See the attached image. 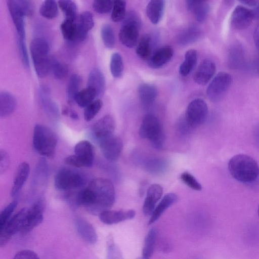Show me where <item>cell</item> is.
<instances>
[{"label": "cell", "instance_id": "6da1fadb", "mask_svg": "<svg viewBox=\"0 0 259 259\" xmlns=\"http://www.w3.org/2000/svg\"><path fill=\"white\" fill-rule=\"evenodd\" d=\"M115 193L112 182L98 178L90 181L87 187L79 191L75 200L77 205L83 206L90 213L99 215L113 205Z\"/></svg>", "mask_w": 259, "mask_h": 259}, {"label": "cell", "instance_id": "7a4b0ae2", "mask_svg": "<svg viewBox=\"0 0 259 259\" xmlns=\"http://www.w3.org/2000/svg\"><path fill=\"white\" fill-rule=\"evenodd\" d=\"M228 168L234 179L243 183H252L259 176V166L256 161L244 154H236L231 158Z\"/></svg>", "mask_w": 259, "mask_h": 259}, {"label": "cell", "instance_id": "3957f363", "mask_svg": "<svg viewBox=\"0 0 259 259\" xmlns=\"http://www.w3.org/2000/svg\"><path fill=\"white\" fill-rule=\"evenodd\" d=\"M57 138L49 127L41 124L35 125L33 134V146L40 155L52 158L56 152Z\"/></svg>", "mask_w": 259, "mask_h": 259}, {"label": "cell", "instance_id": "277c9868", "mask_svg": "<svg viewBox=\"0 0 259 259\" xmlns=\"http://www.w3.org/2000/svg\"><path fill=\"white\" fill-rule=\"evenodd\" d=\"M30 51L36 74L40 78L46 77L50 71L51 59L48 42L42 38H35L30 43Z\"/></svg>", "mask_w": 259, "mask_h": 259}, {"label": "cell", "instance_id": "5b68a950", "mask_svg": "<svg viewBox=\"0 0 259 259\" xmlns=\"http://www.w3.org/2000/svg\"><path fill=\"white\" fill-rule=\"evenodd\" d=\"M139 135L142 138L148 140L155 149L160 150L163 148L164 131L159 119L154 115L148 114L143 117Z\"/></svg>", "mask_w": 259, "mask_h": 259}, {"label": "cell", "instance_id": "8992f818", "mask_svg": "<svg viewBox=\"0 0 259 259\" xmlns=\"http://www.w3.org/2000/svg\"><path fill=\"white\" fill-rule=\"evenodd\" d=\"M140 20L134 12H129L126 14L119 32V38L122 45L128 48L135 47L137 42Z\"/></svg>", "mask_w": 259, "mask_h": 259}, {"label": "cell", "instance_id": "52a82bcc", "mask_svg": "<svg viewBox=\"0 0 259 259\" xmlns=\"http://www.w3.org/2000/svg\"><path fill=\"white\" fill-rule=\"evenodd\" d=\"M232 76L227 72H220L212 79L206 89L207 98L212 102L221 101L229 89Z\"/></svg>", "mask_w": 259, "mask_h": 259}, {"label": "cell", "instance_id": "ba28073f", "mask_svg": "<svg viewBox=\"0 0 259 259\" xmlns=\"http://www.w3.org/2000/svg\"><path fill=\"white\" fill-rule=\"evenodd\" d=\"M28 207H24L14 214L0 230V246L3 247L17 233H20L26 221Z\"/></svg>", "mask_w": 259, "mask_h": 259}, {"label": "cell", "instance_id": "9c48e42d", "mask_svg": "<svg viewBox=\"0 0 259 259\" xmlns=\"http://www.w3.org/2000/svg\"><path fill=\"white\" fill-rule=\"evenodd\" d=\"M208 113V106L205 101L197 98L188 105L184 118L189 125L194 128L205 122Z\"/></svg>", "mask_w": 259, "mask_h": 259}, {"label": "cell", "instance_id": "30bf717a", "mask_svg": "<svg viewBox=\"0 0 259 259\" xmlns=\"http://www.w3.org/2000/svg\"><path fill=\"white\" fill-rule=\"evenodd\" d=\"M84 183L83 179L78 172L67 168L60 169L57 173L54 184L56 189L67 190L80 187Z\"/></svg>", "mask_w": 259, "mask_h": 259}, {"label": "cell", "instance_id": "8fae6325", "mask_svg": "<svg viewBox=\"0 0 259 259\" xmlns=\"http://www.w3.org/2000/svg\"><path fill=\"white\" fill-rule=\"evenodd\" d=\"M101 152L105 158L110 162L118 159L122 150V140L112 135L99 142Z\"/></svg>", "mask_w": 259, "mask_h": 259}, {"label": "cell", "instance_id": "7c38bea8", "mask_svg": "<svg viewBox=\"0 0 259 259\" xmlns=\"http://www.w3.org/2000/svg\"><path fill=\"white\" fill-rule=\"evenodd\" d=\"M44 207L45 203L41 199L37 200L28 207L26 221L20 233L26 234L42 222Z\"/></svg>", "mask_w": 259, "mask_h": 259}, {"label": "cell", "instance_id": "4fadbf2b", "mask_svg": "<svg viewBox=\"0 0 259 259\" xmlns=\"http://www.w3.org/2000/svg\"><path fill=\"white\" fill-rule=\"evenodd\" d=\"M253 19H254V15L253 10L238 5L232 13L231 25L235 29L243 30L248 28Z\"/></svg>", "mask_w": 259, "mask_h": 259}, {"label": "cell", "instance_id": "5bb4252c", "mask_svg": "<svg viewBox=\"0 0 259 259\" xmlns=\"http://www.w3.org/2000/svg\"><path fill=\"white\" fill-rule=\"evenodd\" d=\"M115 128L114 118L110 115H106L94 123L92 128V135L99 142L113 135Z\"/></svg>", "mask_w": 259, "mask_h": 259}, {"label": "cell", "instance_id": "9a60e30c", "mask_svg": "<svg viewBox=\"0 0 259 259\" xmlns=\"http://www.w3.org/2000/svg\"><path fill=\"white\" fill-rule=\"evenodd\" d=\"M8 10L17 33V38L25 39V28L23 13L19 7L17 0L7 2Z\"/></svg>", "mask_w": 259, "mask_h": 259}, {"label": "cell", "instance_id": "2e32d148", "mask_svg": "<svg viewBox=\"0 0 259 259\" xmlns=\"http://www.w3.org/2000/svg\"><path fill=\"white\" fill-rule=\"evenodd\" d=\"M136 215L133 209L112 210H107L99 215L100 221L106 225H114L120 222L133 219Z\"/></svg>", "mask_w": 259, "mask_h": 259}, {"label": "cell", "instance_id": "e0dca14e", "mask_svg": "<svg viewBox=\"0 0 259 259\" xmlns=\"http://www.w3.org/2000/svg\"><path fill=\"white\" fill-rule=\"evenodd\" d=\"M94 148L89 141L82 140L77 143L74 147V155L82 167H90L94 158Z\"/></svg>", "mask_w": 259, "mask_h": 259}, {"label": "cell", "instance_id": "ac0fdd59", "mask_svg": "<svg viewBox=\"0 0 259 259\" xmlns=\"http://www.w3.org/2000/svg\"><path fill=\"white\" fill-rule=\"evenodd\" d=\"M215 70L214 62L209 59H204L200 63L194 74V81L198 84L205 85L213 77Z\"/></svg>", "mask_w": 259, "mask_h": 259}, {"label": "cell", "instance_id": "d6986e66", "mask_svg": "<svg viewBox=\"0 0 259 259\" xmlns=\"http://www.w3.org/2000/svg\"><path fill=\"white\" fill-rule=\"evenodd\" d=\"M75 227L80 237L89 244L96 243L98 236L96 230L88 221L81 217H78L75 221Z\"/></svg>", "mask_w": 259, "mask_h": 259}, {"label": "cell", "instance_id": "ffe728a7", "mask_svg": "<svg viewBox=\"0 0 259 259\" xmlns=\"http://www.w3.org/2000/svg\"><path fill=\"white\" fill-rule=\"evenodd\" d=\"M162 193V187L159 184H154L148 188L143 206V211L145 215L151 216Z\"/></svg>", "mask_w": 259, "mask_h": 259}, {"label": "cell", "instance_id": "44dd1931", "mask_svg": "<svg viewBox=\"0 0 259 259\" xmlns=\"http://www.w3.org/2000/svg\"><path fill=\"white\" fill-rule=\"evenodd\" d=\"M245 62V51L241 44L235 42L230 47L228 54L227 64L233 70L241 68Z\"/></svg>", "mask_w": 259, "mask_h": 259}, {"label": "cell", "instance_id": "7402d4cb", "mask_svg": "<svg viewBox=\"0 0 259 259\" xmlns=\"http://www.w3.org/2000/svg\"><path fill=\"white\" fill-rule=\"evenodd\" d=\"M77 24V34L75 42H82L87 36L88 32L94 25L92 14L89 11L82 12L78 17Z\"/></svg>", "mask_w": 259, "mask_h": 259}, {"label": "cell", "instance_id": "603a6c76", "mask_svg": "<svg viewBox=\"0 0 259 259\" xmlns=\"http://www.w3.org/2000/svg\"><path fill=\"white\" fill-rule=\"evenodd\" d=\"M173 49L169 46H165L158 49L148 60V65L153 69L161 67L172 58Z\"/></svg>", "mask_w": 259, "mask_h": 259}, {"label": "cell", "instance_id": "cb8c5ba5", "mask_svg": "<svg viewBox=\"0 0 259 259\" xmlns=\"http://www.w3.org/2000/svg\"><path fill=\"white\" fill-rule=\"evenodd\" d=\"M30 173V166L26 162L21 163L18 166L13 181L11 194L14 197L21 190L25 184Z\"/></svg>", "mask_w": 259, "mask_h": 259}, {"label": "cell", "instance_id": "d4e9b609", "mask_svg": "<svg viewBox=\"0 0 259 259\" xmlns=\"http://www.w3.org/2000/svg\"><path fill=\"white\" fill-rule=\"evenodd\" d=\"M39 98L45 111L54 117L59 115V108L57 103L52 99L50 91L46 85L40 86L38 89Z\"/></svg>", "mask_w": 259, "mask_h": 259}, {"label": "cell", "instance_id": "484cf974", "mask_svg": "<svg viewBox=\"0 0 259 259\" xmlns=\"http://www.w3.org/2000/svg\"><path fill=\"white\" fill-rule=\"evenodd\" d=\"M186 6L198 22H203L206 19L209 11V5L207 2L188 0L186 1Z\"/></svg>", "mask_w": 259, "mask_h": 259}, {"label": "cell", "instance_id": "4316f807", "mask_svg": "<svg viewBox=\"0 0 259 259\" xmlns=\"http://www.w3.org/2000/svg\"><path fill=\"white\" fill-rule=\"evenodd\" d=\"M177 199V195L173 193H170L164 195L158 204L155 207L151 215L149 225H151L158 220L163 212L174 204Z\"/></svg>", "mask_w": 259, "mask_h": 259}, {"label": "cell", "instance_id": "83f0119b", "mask_svg": "<svg viewBox=\"0 0 259 259\" xmlns=\"http://www.w3.org/2000/svg\"><path fill=\"white\" fill-rule=\"evenodd\" d=\"M17 106V100L11 93L2 91L0 93V117H7L12 114Z\"/></svg>", "mask_w": 259, "mask_h": 259}, {"label": "cell", "instance_id": "f1b7e54d", "mask_svg": "<svg viewBox=\"0 0 259 259\" xmlns=\"http://www.w3.org/2000/svg\"><path fill=\"white\" fill-rule=\"evenodd\" d=\"M87 87L94 89L98 96L102 95L105 89V79L102 72L99 69H93L90 72L87 81Z\"/></svg>", "mask_w": 259, "mask_h": 259}, {"label": "cell", "instance_id": "f546056e", "mask_svg": "<svg viewBox=\"0 0 259 259\" xmlns=\"http://www.w3.org/2000/svg\"><path fill=\"white\" fill-rule=\"evenodd\" d=\"M138 94L141 102L144 105H150L156 100L158 92L155 85L143 83L139 85Z\"/></svg>", "mask_w": 259, "mask_h": 259}, {"label": "cell", "instance_id": "4dcf8cb0", "mask_svg": "<svg viewBox=\"0 0 259 259\" xmlns=\"http://www.w3.org/2000/svg\"><path fill=\"white\" fill-rule=\"evenodd\" d=\"M165 2L162 0L150 1L146 8L147 16L151 23L157 24L161 20L164 9Z\"/></svg>", "mask_w": 259, "mask_h": 259}, {"label": "cell", "instance_id": "1f68e13d", "mask_svg": "<svg viewBox=\"0 0 259 259\" xmlns=\"http://www.w3.org/2000/svg\"><path fill=\"white\" fill-rule=\"evenodd\" d=\"M200 35L201 30L198 26L190 25L180 33L177 37V41L180 45H189L196 41Z\"/></svg>", "mask_w": 259, "mask_h": 259}, {"label": "cell", "instance_id": "d6a6232c", "mask_svg": "<svg viewBox=\"0 0 259 259\" xmlns=\"http://www.w3.org/2000/svg\"><path fill=\"white\" fill-rule=\"evenodd\" d=\"M158 237V230L156 228H151L145 237L142 250V256L150 259L153 254Z\"/></svg>", "mask_w": 259, "mask_h": 259}, {"label": "cell", "instance_id": "836d02e7", "mask_svg": "<svg viewBox=\"0 0 259 259\" xmlns=\"http://www.w3.org/2000/svg\"><path fill=\"white\" fill-rule=\"evenodd\" d=\"M197 58V52L195 50L191 49L186 52L184 60L179 67V73L182 76H186L191 73L196 64Z\"/></svg>", "mask_w": 259, "mask_h": 259}, {"label": "cell", "instance_id": "e575fe53", "mask_svg": "<svg viewBox=\"0 0 259 259\" xmlns=\"http://www.w3.org/2000/svg\"><path fill=\"white\" fill-rule=\"evenodd\" d=\"M136 52L139 57L144 60H149L152 56L151 37L149 34L143 35L140 39Z\"/></svg>", "mask_w": 259, "mask_h": 259}, {"label": "cell", "instance_id": "d590c367", "mask_svg": "<svg viewBox=\"0 0 259 259\" xmlns=\"http://www.w3.org/2000/svg\"><path fill=\"white\" fill-rule=\"evenodd\" d=\"M96 96V91L93 88L87 87L78 92L75 97L74 101L80 107L85 108L94 101Z\"/></svg>", "mask_w": 259, "mask_h": 259}, {"label": "cell", "instance_id": "8d00e7d4", "mask_svg": "<svg viewBox=\"0 0 259 259\" xmlns=\"http://www.w3.org/2000/svg\"><path fill=\"white\" fill-rule=\"evenodd\" d=\"M60 30L65 39L71 42H75L77 24L75 21L65 19L61 24Z\"/></svg>", "mask_w": 259, "mask_h": 259}, {"label": "cell", "instance_id": "74e56055", "mask_svg": "<svg viewBox=\"0 0 259 259\" xmlns=\"http://www.w3.org/2000/svg\"><path fill=\"white\" fill-rule=\"evenodd\" d=\"M81 82V78L78 74H74L70 76L66 91L67 99L69 104L74 102L75 97L79 92Z\"/></svg>", "mask_w": 259, "mask_h": 259}, {"label": "cell", "instance_id": "f35d334b", "mask_svg": "<svg viewBox=\"0 0 259 259\" xmlns=\"http://www.w3.org/2000/svg\"><path fill=\"white\" fill-rule=\"evenodd\" d=\"M40 15L48 19L56 17L58 14V8L55 1L47 0L44 1L39 8Z\"/></svg>", "mask_w": 259, "mask_h": 259}, {"label": "cell", "instance_id": "ab89813d", "mask_svg": "<svg viewBox=\"0 0 259 259\" xmlns=\"http://www.w3.org/2000/svg\"><path fill=\"white\" fill-rule=\"evenodd\" d=\"M123 62L121 56L118 53H113L110 59V69L112 75L115 78H119L123 72Z\"/></svg>", "mask_w": 259, "mask_h": 259}, {"label": "cell", "instance_id": "60d3db41", "mask_svg": "<svg viewBox=\"0 0 259 259\" xmlns=\"http://www.w3.org/2000/svg\"><path fill=\"white\" fill-rule=\"evenodd\" d=\"M101 36L105 47L112 49L115 44V36L114 30L109 24H104L101 29Z\"/></svg>", "mask_w": 259, "mask_h": 259}, {"label": "cell", "instance_id": "b9f144b4", "mask_svg": "<svg viewBox=\"0 0 259 259\" xmlns=\"http://www.w3.org/2000/svg\"><path fill=\"white\" fill-rule=\"evenodd\" d=\"M126 3L121 0L114 1L111 13L113 22H118L124 19L126 16Z\"/></svg>", "mask_w": 259, "mask_h": 259}, {"label": "cell", "instance_id": "7bdbcfd3", "mask_svg": "<svg viewBox=\"0 0 259 259\" xmlns=\"http://www.w3.org/2000/svg\"><path fill=\"white\" fill-rule=\"evenodd\" d=\"M58 5L66 19L75 21L76 17L77 7L75 3L70 0L60 1Z\"/></svg>", "mask_w": 259, "mask_h": 259}, {"label": "cell", "instance_id": "ee69618b", "mask_svg": "<svg viewBox=\"0 0 259 259\" xmlns=\"http://www.w3.org/2000/svg\"><path fill=\"white\" fill-rule=\"evenodd\" d=\"M50 71L56 79H62L67 76L68 69L66 65L59 62L55 58L51 57Z\"/></svg>", "mask_w": 259, "mask_h": 259}, {"label": "cell", "instance_id": "f6af8a7d", "mask_svg": "<svg viewBox=\"0 0 259 259\" xmlns=\"http://www.w3.org/2000/svg\"><path fill=\"white\" fill-rule=\"evenodd\" d=\"M167 163L165 160L159 158L151 159L145 164L146 169L149 172L157 174L164 171Z\"/></svg>", "mask_w": 259, "mask_h": 259}, {"label": "cell", "instance_id": "bcb514c9", "mask_svg": "<svg viewBox=\"0 0 259 259\" xmlns=\"http://www.w3.org/2000/svg\"><path fill=\"white\" fill-rule=\"evenodd\" d=\"M103 105L102 101L100 99L94 100L88 106L84 111V118L87 121L92 120L98 113Z\"/></svg>", "mask_w": 259, "mask_h": 259}, {"label": "cell", "instance_id": "7dc6e473", "mask_svg": "<svg viewBox=\"0 0 259 259\" xmlns=\"http://www.w3.org/2000/svg\"><path fill=\"white\" fill-rule=\"evenodd\" d=\"M107 259H124L120 248L111 236H109L107 242Z\"/></svg>", "mask_w": 259, "mask_h": 259}, {"label": "cell", "instance_id": "c3c4849f", "mask_svg": "<svg viewBox=\"0 0 259 259\" xmlns=\"http://www.w3.org/2000/svg\"><path fill=\"white\" fill-rule=\"evenodd\" d=\"M17 201H13L2 210L0 214V230L5 226L11 218V215L17 207Z\"/></svg>", "mask_w": 259, "mask_h": 259}, {"label": "cell", "instance_id": "681fc988", "mask_svg": "<svg viewBox=\"0 0 259 259\" xmlns=\"http://www.w3.org/2000/svg\"><path fill=\"white\" fill-rule=\"evenodd\" d=\"M114 1L110 0H96L93 2V8L100 14H107L113 8Z\"/></svg>", "mask_w": 259, "mask_h": 259}, {"label": "cell", "instance_id": "f907efd6", "mask_svg": "<svg viewBox=\"0 0 259 259\" xmlns=\"http://www.w3.org/2000/svg\"><path fill=\"white\" fill-rule=\"evenodd\" d=\"M180 178L182 182L192 189L196 191H200L202 186L198 182L196 179L191 174L187 171L183 172Z\"/></svg>", "mask_w": 259, "mask_h": 259}, {"label": "cell", "instance_id": "816d5d0a", "mask_svg": "<svg viewBox=\"0 0 259 259\" xmlns=\"http://www.w3.org/2000/svg\"><path fill=\"white\" fill-rule=\"evenodd\" d=\"M17 43L22 63L26 67L28 68L29 61L25 39L17 38Z\"/></svg>", "mask_w": 259, "mask_h": 259}, {"label": "cell", "instance_id": "f5cc1de1", "mask_svg": "<svg viewBox=\"0 0 259 259\" xmlns=\"http://www.w3.org/2000/svg\"><path fill=\"white\" fill-rule=\"evenodd\" d=\"M13 259H39V258L33 251L29 249H23L18 251Z\"/></svg>", "mask_w": 259, "mask_h": 259}, {"label": "cell", "instance_id": "db71d44e", "mask_svg": "<svg viewBox=\"0 0 259 259\" xmlns=\"http://www.w3.org/2000/svg\"><path fill=\"white\" fill-rule=\"evenodd\" d=\"M10 157L8 153L5 150H0V172L1 174L5 172L10 165Z\"/></svg>", "mask_w": 259, "mask_h": 259}, {"label": "cell", "instance_id": "11a10c76", "mask_svg": "<svg viewBox=\"0 0 259 259\" xmlns=\"http://www.w3.org/2000/svg\"><path fill=\"white\" fill-rule=\"evenodd\" d=\"M17 2L25 16H29L32 15L33 7L31 1L26 0H17Z\"/></svg>", "mask_w": 259, "mask_h": 259}, {"label": "cell", "instance_id": "9f6ffc18", "mask_svg": "<svg viewBox=\"0 0 259 259\" xmlns=\"http://www.w3.org/2000/svg\"><path fill=\"white\" fill-rule=\"evenodd\" d=\"M179 128L180 131L183 134H188L193 129L187 122L185 118L180 120L179 124Z\"/></svg>", "mask_w": 259, "mask_h": 259}, {"label": "cell", "instance_id": "6f0895ef", "mask_svg": "<svg viewBox=\"0 0 259 259\" xmlns=\"http://www.w3.org/2000/svg\"><path fill=\"white\" fill-rule=\"evenodd\" d=\"M253 38L255 47L258 54V67H259V24L256 26L253 33Z\"/></svg>", "mask_w": 259, "mask_h": 259}, {"label": "cell", "instance_id": "680465c9", "mask_svg": "<svg viewBox=\"0 0 259 259\" xmlns=\"http://www.w3.org/2000/svg\"><path fill=\"white\" fill-rule=\"evenodd\" d=\"M62 114L64 115H68L72 119L74 120H77L79 119V117L77 113L75 111L68 108L64 109L62 110Z\"/></svg>", "mask_w": 259, "mask_h": 259}, {"label": "cell", "instance_id": "91938a15", "mask_svg": "<svg viewBox=\"0 0 259 259\" xmlns=\"http://www.w3.org/2000/svg\"><path fill=\"white\" fill-rule=\"evenodd\" d=\"M240 2L249 7H255L258 1L256 0H242L240 1Z\"/></svg>", "mask_w": 259, "mask_h": 259}, {"label": "cell", "instance_id": "94428289", "mask_svg": "<svg viewBox=\"0 0 259 259\" xmlns=\"http://www.w3.org/2000/svg\"><path fill=\"white\" fill-rule=\"evenodd\" d=\"M254 15V19H256L259 21V1L255 7L254 10H253Z\"/></svg>", "mask_w": 259, "mask_h": 259}, {"label": "cell", "instance_id": "6125c7cd", "mask_svg": "<svg viewBox=\"0 0 259 259\" xmlns=\"http://www.w3.org/2000/svg\"><path fill=\"white\" fill-rule=\"evenodd\" d=\"M254 137L255 141L256 142V144L259 147V125H258V126L256 127L254 131Z\"/></svg>", "mask_w": 259, "mask_h": 259}, {"label": "cell", "instance_id": "be15d7a7", "mask_svg": "<svg viewBox=\"0 0 259 259\" xmlns=\"http://www.w3.org/2000/svg\"><path fill=\"white\" fill-rule=\"evenodd\" d=\"M136 259H148V258H144L143 256H142V257H138V258H137Z\"/></svg>", "mask_w": 259, "mask_h": 259}, {"label": "cell", "instance_id": "e7e4bbea", "mask_svg": "<svg viewBox=\"0 0 259 259\" xmlns=\"http://www.w3.org/2000/svg\"><path fill=\"white\" fill-rule=\"evenodd\" d=\"M257 213H258V215L259 217V205H258V209H257Z\"/></svg>", "mask_w": 259, "mask_h": 259}]
</instances>
